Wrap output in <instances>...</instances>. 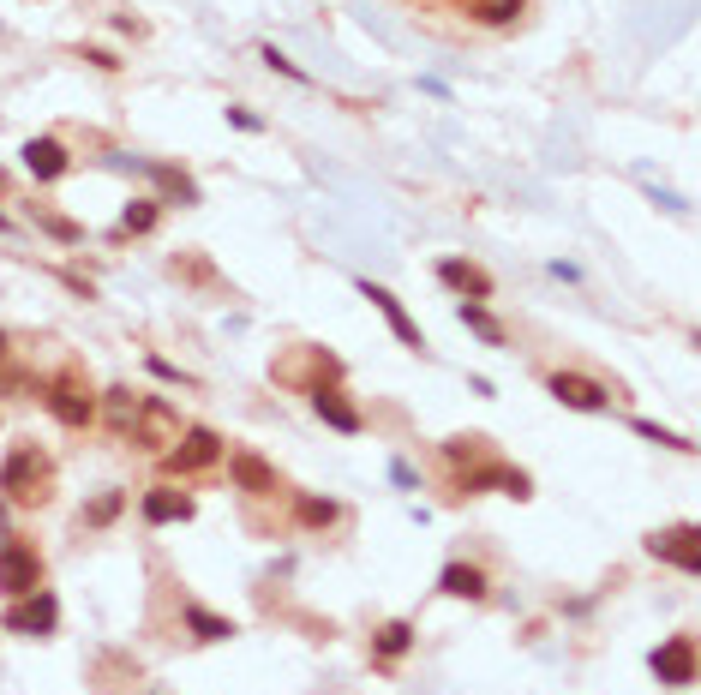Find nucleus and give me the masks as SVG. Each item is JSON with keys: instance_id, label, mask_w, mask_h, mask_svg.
<instances>
[{"instance_id": "f257e3e1", "label": "nucleus", "mask_w": 701, "mask_h": 695, "mask_svg": "<svg viewBox=\"0 0 701 695\" xmlns=\"http://www.w3.org/2000/svg\"><path fill=\"white\" fill-rule=\"evenodd\" d=\"M132 444H144V450H168L174 438H180V414L162 402V396H144L138 402V420H132V432H126Z\"/></svg>"}, {"instance_id": "f03ea898", "label": "nucleus", "mask_w": 701, "mask_h": 695, "mask_svg": "<svg viewBox=\"0 0 701 695\" xmlns=\"http://www.w3.org/2000/svg\"><path fill=\"white\" fill-rule=\"evenodd\" d=\"M162 462H168V474H198V468L222 462V438L204 432V426H192V432H180V438L162 450Z\"/></svg>"}, {"instance_id": "7ed1b4c3", "label": "nucleus", "mask_w": 701, "mask_h": 695, "mask_svg": "<svg viewBox=\"0 0 701 695\" xmlns=\"http://www.w3.org/2000/svg\"><path fill=\"white\" fill-rule=\"evenodd\" d=\"M42 480H48V468H42V456H36L30 444L12 450L6 468H0V492H6L12 504H36V498H42Z\"/></svg>"}, {"instance_id": "20e7f679", "label": "nucleus", "mask_w": 701, "mask_h": 695, "mask_svg": "<svg viewBox=\"0 0 701 695\" xmlns=\"http://www.w3.org/2000/svg\"><path fill=\"white\" fill-rule=\"evenodd\" d=\"M36 582H42V558L30 552V546H0V594L6 600H24V594H36Z\"/></svg>"}, {"instance_id": "39448f33", "label": "nucleus", "mask_w": 701, "mask_h": 695, "mask_svg": "<svg viewBox=\"0 0 701 695\" xmlns=\"http://www.w3.org/2000/svg\"><path fill=\"white\" fill-rule=\"evenodd\" d=\"M552 396H558L564 408H582V414H600V408L612 402V390L594 384V378H582V372H552Z\"/></svg>"}, {"instance_id": "423d86ee", "label": "nucleus", "mask_w": 701, "mask_h": 695, "mask_svg": "<svg viewBox=\"0 0 701 695\" xmlns=\"http://www.w3.org/2000/svg\"><path fill=\"white\" fill-rule=\"evenodd\" d=\"M48 408H54V420H60V426H90V420H96V402H90V390H78L72 378L48 384Z\"/></svg>"}, {"instance_id": "0eeeda50", "label": "nucleus", "mask_w": 701, "mask_h": 695, "mask_svg": "<svg viewBox=\"0 0 701 695\" xmlns=\"http://www.w3.org/2000/svg\"><path fill=\"white\" fill-rule=\"evenodd\" d=\"M654 672H660V684H696V642L672 636L666 648H654Z\"/></svg>"}, {"instance_id": "6e6552de", "label": "nucleus", "mask_w": 701, "mask_h": 695, "mask_svg": "<svg viewBox=\"0 0 701 695\" xmlns=\"http://www.w3.org/2000/svg\"><path fill=\"white\" fill-rule=\"evenodd\" d=\"M360 294H366V300H372V306L384 312V324H390V330H396V336H402L408 348H426V336H420V324H414V318L402 312V300H396L390 288H378V282H360Z\"/></svg>"}, {"instance_id": "1a4fd4ad", "label": "nucleus", "mask_w": 701, "mask_h": 695, "mask_svg": "<svg viewBox=\"0 0 701 695\" xmlns=\"http://www.w3.org/2000/svg\"><path fill=\"white\" fill-rule=\"evenodd\" d=\"M654 558H666V564H678V570H701V534L696 528H672V534H654Z\"/></svg>"}, {"instance_id": "9d476101", "label": "nucleus", "mask_w": 701, "mask_h": 695, "mask_svg": "<svg viewBox=\"0 0 701 695\" xmlns=\"http://www.w3.org/2000/svg\"><path fill=\"white\" fill-rule=\"evenodd\" d=\"M24 168H30L36 180H60V174H66V150H60L54 138H30V144H24Z\"/></svg>"}, {"instance_id": "9b49d317", "label": "nucleus", "mask_w": 701, "mask_h": 695, "mask_svg": "<svg viewBox=\"0 0 701 695\" xmlns=\"http://www.w3.org/2000/svg\"><path fill=\"white\" fill-rule=\"evenodd\" d=\"M6 630H18V636H48V630H54V600L42 594V600H30V606H12V612H6Z\"/></svg>"}, {"instance_id": "f8f14e48", "label": "nucleus", "mask_w": 701, "mask_h": 695, "mask_svg": "<svg viewBox=\"0 0 701 695\" xmlns=\"http://www.w3.org/2000/svg\"><path fill=\"white\" fill-rule=\"evenodd\" d=\"M438 276H444L456 294H474V300H486V294H492V276H486V270H474V264H462V258H444V264H438Z\"/></svg>"}, {"instance_id": "ddd939ff", "label": "nucleus", "mask_w": 701, "mask_h": 695, "mask_svg": "<svg viewBox=\"0 0 701 695\" xmlns=\"http://www.w3.org/2000/svg\"><path fill=\"white\" fill-rule=\"evenodd\" d=\"M228 468H234V480H240L246 492H276V468H270V462H258L252 450H234V456H228Z\"/></svg>"}, {"instance_id": "4468645a", "label": "nucleus", "mask_w": 701, "mask_h": 695, "mask_svg": "<svg viewBox=\"0 0 701 695\" xmlns=\"http://www.w3.org/2000/svg\"><path fill=\"white\" fill-rule=\"evenodd\" d=\"M186 516H192V498L186 492H168V486L162 492H144V522L162 528V522H186Z\"/></svg>"}, {"instance_id": "2eb2a0df", "label": "nucleus", "mask_w": 701, "mask_h": 695, "mask_svg": "<svg viewBox=\"0 0 701 695\" xmlns=\"http://www.w3.org/2000/svg\"><path fill=\"white\" fill-rule=\"evenodd\" d=\"M438 588H444L450 600H486V576H480L474 564H450V570L438 576Z\"/></svg>"}, {"instance_id": "dca6fc26", "label": "nucleus", "mask_w": 701, "mask_h": 695, "mask_svg": "<svg viewBox=\"0 0 701 695\" xmlns=\"http://www.w3.org/2000/svg\"><path fill=\"white\" fill-rule=\"evenodd\" d=\"M312 408H318V420H330L336 432H360V414H354L336 390H318V396H312Z\"/></svg>"}, {"instance_id": "f3484780", "label": "nucleus", "mask_w": 701, "mask_h": 695, "mask_svg": "<svg viewBox=\"0 0 701 695\" xmlns=\"http://www.w3.org/2000/svg\"><path fill=\"white\" fill-rule=\"evenodd\" d=\"M138 402H144V396H132V390H108V426H114L120 438L132 432V420H138Z\"/></svg>"}, {"instance_id": "a211bd4d", "label": "nucleus", "mask_w": 701, "mask_h": 695, "mask_svg": "<svg viewBox=\"0 0 701 695\" xmlns=\"http://www.w3.org/2000/svg\"><path fill=\"white\" fill-rule=\"evenodd\" d=\"M150 174H156V186H162L168 198H180V204H198V186H192L180 168H162V162H150Z\"/></svg>"}, {"instance_id": "6ab92c4d", "label": "nucleus", "mask_w": 701, "mask_h": 695, "mask_svg": "<svg viewBox=\"0 0 701 695\" xmlns=\"http://www.w3.org/2000/svg\"><path fill=\"white\" fill-rule=\"evenodd\" d=\"M468 12H474L480 24H510V18L522 12V0H468Z\"/></svg>"}, {"instance_id": "aec40b11", "label": "nucleus", "mask_w": 701, "mask_h": 695, "mask_svg": "<svg viewBox=\"0 0 701 695\" xmlns=\"http://www.w3.org/2000/svg\"><path fill=\"white\" fill-rule=\"evenodd\" d=\"M186 624H192L204 642H228V636H234V624H228V618H210V612H198V606L186 612Z\"/></svg>"}, {"instance_id": "412c9836", "label": "nucleus", "mask_w": 701, "mask_h": 695, "mask_svg": "<svg viewBox=\"0 0 701 695\" xmlns=\"http://www.w3.org/2000/svg\"><path fill=\"white\" fill-rule=\"evenodd\" d=\"M120 228H126V234H144V228H156V198H138V204L120 216Z\"/></svg>"}, {"instance_id": "4be33fe9", "label": "nucleus", "mask_w": 701, "mask_h": 695, "mask_svg": "<svg viewBox=\"0 0 701 695\" xmlns=\"http://www.w3.org/2000/svg\"><path fill=\"white\" fill-rule=\"evenodd\" d=\"M36 222H42L54 240H66V246H78V240H84V228H78V222H66V216H54V210H36Z\"/></svg>"}, {"instance_id": "5701e85b", "label": "nucleus", "mask_w": 701, "mask_h": 695, "mask_svg": "<svg viewBox=\"0 0 701 695\" xmlns=\"http://www.w3.org/2000/svg\"><path fill=\"white\" fill-rule=\"evenodd\" d=\"M462 324H468V330H480L486 342H504V330H498V324L480 312V300H462Z\"/></svg>"}, {"instance_id": "b1692460", "label": "nucleus", "mask_w": 701, "mask_h": 695, "mask_svg": "<svg viewBox=\"0 0 701 695\" xmlns=\"http://www.w3.org/2000/svg\"><path fill=\"white\" fill-rule=\"evenodd\" d=\"M408 642H414V630H408V624H390V630L378 636V654L396 660V654H408Z\"/></svg>"}, {"instance_id": "393cba45", "label": "nucleus", "mask_w": 701, "mask_h": 695, "mask_svg": "<svg viewBox=\"0 0 701 695\" xmlns=\"http://www.w3.org/2000/svg\"><path fill=\"white\" fill-rule=\"evenodd\" d=\"M114 516H120V492H102V498L84 510V522H90V528H102V522H114Z\"/></svg>"}, {"instance_id": "a878e982", "label": "nucleus", "mask_w": 701, "mask_h": 695, "mask_svg": "<svg viewBox=\"0 0 701 695\" xmlns=\"http://www.w3.org/2000/svg\"><path fill=\"white\" fill-rule=\"evenodd\" d=\"M300 516H306L312 528H330V522H336V504H330V498H306V504H300Z\"/></svg>"}, {"instance_id": "bb28decb", "label": "nucleus", "mask_w": 701, "mask_h": 695, "mask_svg": "<svg viewBox=\"0 0 701 695\" xmlns=\"http://www.w3.org/2000/svg\"><path fill=\"white\" fill-rule=\"evenodd\" d=\"M0 546H6V510H0Z\"/></svg>"}, {"instance_id": "cd10ccee", "label": "nucleus", "mask_w": 701, "mask_h": 695, "mask_svg": "<svg viewBox=\"0 0 701 695\" xmlns=\"http://www.w3.org/2000/svg\"><path fill=\"white\" fill-rule=\"evenodd\" d=\"M0 348H6V336H0Z\"/></svg>"}]
</instances>
